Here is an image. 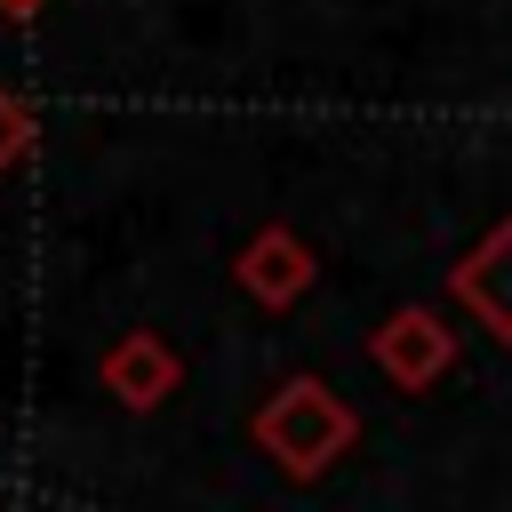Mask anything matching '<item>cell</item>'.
Here are the masks:
<instances>
[{"label": "cell", "mask_w": 512, "mask_h": 512, "mask_svg": "<svg viewBox=\"0 0 512 512\" xmlns=\"http://www.w3.org/2000/svg\"><path fill=\"white\" fill-rule=\"evenodd\" d=\"M352 440H360V416H352V400H344L336 384H320V376H288V384L256 408V448H264L288 480H320Z\"/></svg>", "instance_id": "cell-1"}, {"label": "cell", "mask_w": 512, "mask_h": 512, "mask_svg": "<svg viewBox=\"0 0 512 512\" xmlns=\"http://www.w3.org/2000/svg\"><path fill=\"white\" fill-rule=\"evenodd\" d=\"M368 360H376L400 392H432V384L456 368V328H448L432 304H400V312L368 336Z\"/></svg>", "instance_id": "cell-2"}, {"label": "cell", "mask_w": 512, "mask_h": 512, "mask_svg": "<svg viewBox=\"0 0 512 512\" xmlns=\"http://www.w3.org/2000/svg\"><path fill=\"white\" fill-rule=\"evenodd\" d=\"M456 296H464V312L512 352V216H504V224L456 264Z\"/></svg>", "instance_id": "cell-5"}, {"label": "cell", "mask_w": 512, "mask_h": 512, "mask_svg": "<svg viewBox=\"0 0 512 512\" xmlns=\"http://www.w3.org/2000/svg\"><path fill=\"white\" fill-rule=\"evenodd\" d=\"M312 272H320V256L304 248V232H288V224H264L240 256H232V280L256 296V304H296L304 288H312Z\"/></svg>", "instance_id": "cell-3"}, {"label": "cell", "mask_w": 512, "mask_h": 512, "mask_svg": "<svg viewBox=\"0 0 512 512\" xmlns=\"http://www.w3.org/2000/svg\"><path fill=\"white\" fill-rule=\"evenodd\" d=\"M24 152H32V104L0 88V168H16Z\"/></svg>", "instance_id": "cell-6"}, {"label": "cell", "mask_w": 512, "mask_h": 512, "mask_svg": "<svg viewBox=\"0 0 512 512\" xmlns=\"http://www.w3.org/2000/svg\"><path fill=\"white\" fill-rule=\"evenodd\" d=\"M48 0H0V16H40Z\"/></svg>", "instance_id": "cell-7"}, {"label": "cell", "mask_w": 512, "mask_h": 512, "mask_svg": "<svg viewBox=\"0 0 512 512\" xmlns=\"http://www.w3.org/2000/svg\"><path fill=\"white\" fill-rule=\"evenodd\" d=\"M104 392L136 416H152L168 392H176V344L160 328H128L112 352H104Z\"/></svg>", "instance_id": "cell-4"}]
</instances>
